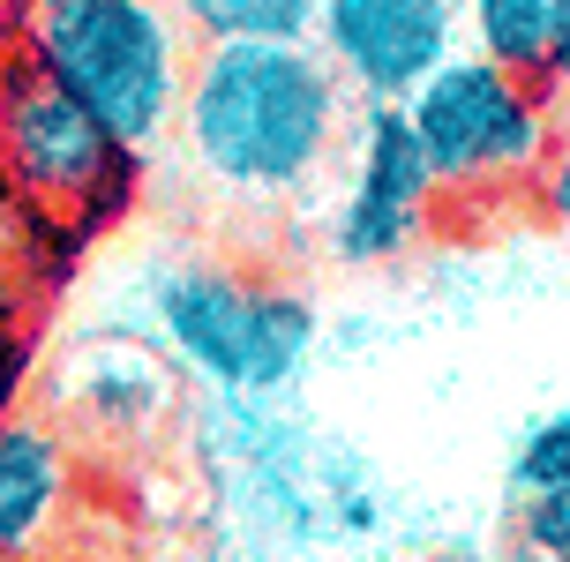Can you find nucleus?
I'll use <instances>...</instances> for the list:
<instances>
[{"instance_id":"nucleus-1","label":"nucleus","mask_w":570,"mask_h":562,"mask_svg":"<svg viewBox=\"0 0 570 562\" xmlns=\"http://www.w3.org/2000/svg\"><path fill=\"white\" fill-rule=\"evenodd\" d=\"M353 90L315 38L196 46L173 136L188 166L233 203H301L353 136Z\"/></svg>"},{"instance_id":"nucleus-2","label":"nucleus","mask_w":570,"mask_h":562,"mask_svg":"<svg viewBox=\"0 0 570 562\" xmlns=\"http://www.w3.org/2000/svg\"><path fill=\"white\" fill-rule=\"evenodd\" d=\"M405 120L428 150L443 210L481 218V210H511V203L541 196L548 150H556V128H563V90L458 46L405 98Z\"/></svg>"},{"instance_id":"nucleus-3","label":"nucleus","mask_w":570,"mask_h":562,"mask_svg":"<svg viewBox=\"0 0 570 562\" xmlns=\"http://www.w3.org/2000/svg\"><path fill=\"white\" fill-rule=\"evenodd\" d=\"M8 46H23L68 98H83L136 150L173 128L196 60L166 0H16Z\"/></svg>"},{"instance_id":"nucleus-4","label":"nucleus","mask_w":570,"mask_h":562,"mask_svg":"<svg viewBox=\"0 0 570 562\" xmlns=\"http://www.w3.org/2000/svg\"><path fill=\"white\" fill-rule=\"evenodd\" d=\"M0 180L83 248L128 218L142 150L120 142L83 98H68L23 46H0Z\"/></svg>"},{"instance_id":"nucleus-5","label":"nucleus","mask_w":570,"mask_h":562,"mask_svg":"<svg viewBox=\"0 0 570 562\" xmlns=\"http://www.w3.org/2000/svg\"><path fill=\"white\" fill-rule=\"evenodd\" d=\"M158 331L203 383L233 397H271L315 353V300L240 263H180L158 278Z\"/></svg>"},{"instance_id":"nucleus-6","label":"nucleus","mask_w":570,"mask_h":562,"mask_svg":"<svg viewBox=\"0 0 570 562\" xmlns=\"http://www.w3.org/2000/svg\"><path fill=\"white\" fill-rule=\"evenodd\" d=\"M451 225L443 188L428 172V150L413 136L405 106H361L345 136V180L331 203V255L345 270H383L428 248Z\"/></svg>"},{"instance_id":"nucleus-7","label":"nucleus","mask_w":570,"mask_h":562,"mask_svg":"<svg viewBox=\"0 0 570 562\" xmlns=\"http://www.w3.org/2000/svg\"><path fill=\"white\" fill-rule=\"evenodd\" d=\"M308 38L361 106H405L465 46V0H315Z\"/></svg>"},{"instance_id":"nucleus-8","label":"nucleus","mask_w":570,"mask_h":562,"mask_svg":"<svg viewBox=\"0 0 570 562\" xmlns=\"http://www.w3.org/2000/svg\"><path fill=\"white\" fill-rule=\"evenodd\" d=\"M68 510V443L38 421H0V562H23Z\"/></svg>"},{"instance_id":"nucleus-9","label":"nucleus","mask_w":570,"mask_h":562,"mask_svg":"<svg viewBox=\"0 0 570 562\" xmlns=\"http://www.w3.org/2000/svg\"><path fill=\"white\" fill-rule=\"evenodd\" d=\"M76 240L46 225L30 210L8 180H0V308H16L23 323H38V308H53L60 278H68V263H76Z\"/></svg>"},{"instance_id":"nucleus-10","label":"nucleus","mask_w":570,"mask_h":562,"mask_svg":"<svg viewBox=\"0 0 570 562\" xmlns=\"http://www.w3.org/2000/svg\"><path fill=\"white\" fill-rule=\"evenodd\" d=\"M570 0H465V46L503 60L518 76L556 83V38H563Z\"/></svg>"},{"instance_id":"nucleus-11","label":"nucleus","mask_w":570,"mask_h":562,"mask_svg":"<svg viewBox=\"0 0 570 562\" xmlns=\"http://www.w3.org/2000/svg\"><path fill=\"white\" fill-rule=\"evenodd\" d=\"M196 46H248V38H308L315 0H166Z\"/></svg>"},{"instance_id":"nucleus-12","label":"nucleus","mask_w":570,"mask_h":562,"mask_svg":"<svg viewBox=\"0 0 570 562\" xmlns=\"http://www.w3.org/2000/svg\"><path fill=\"white\" fill-rule=\"evenodd\" d=\"M563 480H570V405L548 413V421L518 443V457H511V487L518 495H541V487H563Z\"/></svg>"},{"instance_id":"nucleus-13","label":"nucleus","mask_w":570,"mask_h":562,"mask_svg":"<svg viewBox=\"0 0 570 562\" xmlns=\"http://www.w3.org/2000/svg\"><path fill=\"white\" fill-rule=\"evenodd\" d=\"M518 548H541V555L570 562V480L541 487V495H518Z\"/></svg>"},{"instance_id":"nucleus-14","label":"nucleus","mask_w":570,"mask_h":562,"mask_svg":"<svg viewBox=\"0 0 570 562\" xmlns=\"http://www.w3.org/2000/svg\"><path fill=\"white\" fill-rule=\"evenodd\" d=\"M30 353H38V323L0 308V421H16V405L30 391Z\"/></svg>"},{"instance_id":"nucleus-15","label":"nucleus","mask_w":570,"mask_h":562,"mask_svg":"<svg viewBox=\"0 0 570 562\" xmlns=\"http://www.w3.org/2000/svg\"><path fill=\"white\" fill-rule=\"evenodd\" d=\"M533 203L570 233V90H563V128H556V150H548V172H541V196Z\"/></svg>"},{"instance_id":"nucleus-16","label":"nucleus","mask_w":570,"mask_h":562,"mask_svg":"<svg viewBox=\"0 0 570 562\" xmlns=\"http://www.w3.org/2000/svg\"><path fill=\"white\" fill-rule=\"evenodd\" d=\"M556 90H570V16H563V38H556Z\"/></svg>"},{"instance_id":"nucleus-17","label":"nucleus","mask_w":570,"mask_h":562,"mask_svg":"<svg viewBox=\"0 0 570 562\" xmlns=\"http://www.w3.org/2000/svg\"><path fill=\"white\" fill-rule=\"evenodd\" d=\"M503 562H556V555H541V548H511Z\"/></svg>"}]
</instances>
